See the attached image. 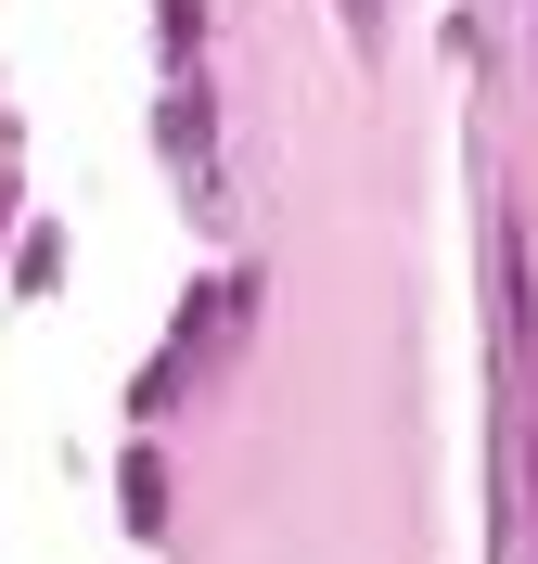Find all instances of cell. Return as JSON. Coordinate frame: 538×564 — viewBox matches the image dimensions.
I'll return each mask as SVG.
<instances>
[]
</instances>
